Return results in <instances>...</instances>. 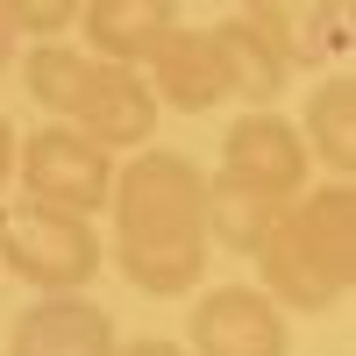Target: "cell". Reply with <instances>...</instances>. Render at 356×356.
<instances>
[{"instance_id": "8", "label": "cell", "mask_w": 356, "mask_h": 356, "mask_svg": "<svg viewBox=\"0 0 356 356\" xmlns=\"http://www.w3.org/2000/svg\"><path fill=\"white\" fill-rule=\"evenodd\" d=\"M8 356H114V321L86 292H43L15 314Z\"/></svg>"}, {"instance_id": "16", "label": "cell", "mask_w": 356, "mask_h": 356, "mask_svg": "<svg viewBox=\"0 0 356 356\" xmlns=\"http://www.w3.org/2000/svg\"><path fill=\"white\" fill-rule=\"evenodd\" d=\"M15 22V36H65L79 22V0H0Z\"/></svg>"}, {"instance_id": "7", "label": "cell", "mask_w": 356, "mask_h": 356, "mask_svg": "<svg viewBox=\"0 0 356 356\" xmlns=\"http://www.w3.org/2000/svg\"><path fill=\"white\" fill-rule=\"evenodd\" d=\"M221 164H228V171H243L250 186L278 193V200H292V193L314 178V157H307L300 122H285V114H271V107H250L243 122L221 136Z\"/></svg>"}, {"instance_id": "9", "label": "cell", "mask_w": 356, "mask_h": 356, "mask_svg": "<svg viewBox=\"0 0 356 356\" xmlns=\"http://www.w3.org/2000/svg\"><path fill=\"white\" fill-rule=\"evenodd\" d=\"M143 79H150L157 107H178V114H207V107H221V100H228L214 36H207V29H186V22H171V36L150 50Z\"/></svg>"}, {"instance_id": "18", "label": "cell", "mask_w": 356, "mask_h": 356, "mask_svg": "<svg viewBox=\"0 0 356 356\" xmlns=\"http://www.w3.org/2000/svg\"><path fill=\"white\" fill-rule=\"evenodd\" d=\"M15 178V129H8V114H0V186Z\"/></svg>"}, {"instance_id": "3", "label": "cell", "mask_w": 356, "mask_h": 356, "mask_svg": "<svg viewBox=\"0 0 356 356\" xmlns=\"http://www.w3.org/2000/svg\"><path fill=\"white\" fill-rule=\"evenodd\" d=\"M0 264L36 292H79L100 271L93 214H72V207H50V200L8 207L0 214Z\"/></svg>"}, {"instance_id": "11", "label": "cell", "mask_w": 356, "mask_h": 356, "mask_svg": "<svg viewBox=\"0 0 356 356\" xmlns=\"http://www.w3.org/2000/svg\"><path fill=\"white\" fill-rule=\"evenodd\" d=\"M171 0H86V57L107 65H150V50L171 36Z\"/></svg>"}, {"instance_id": "6", "label": "cell", "mask_w": 356, "mask_h": 356, "mask_svg": "<svg viewBox=\"0 0 356 356\" xmlns=\"http://www.w3.org/2000/svg\"><path fill=\"white\" fill-rule=\"evenodd\" d=\"M186 328L193 356H285V307L264 285H214Z\"/></svg>"}, {"instance_id": "5", "label": "cell", "mask_w": 356, "mask_h": 356, "mask_svg": "<svg viewBox=\"0 0 356 356\" xmlns=\"http://www.w3.org/2000/svg\"><path fill=\"white\" fill-rule=\"evenodd\" d=\"M157 114H164V107H157V93H150V79H143V65H107V57H86L65 122L86 129L93 143H107V150H143V143L157 136Z\"/></svg>"}, {"instance_id": "4", "label": "cell", "mask_w": 356, "mask_h": 356, "mask_svg": "<svg viewBox=\"0 0 356 356\" xmlns=\"http://www.w3.org/2000/svg\"><path fill=\"white\" fill-rule=\"evenodd\" d=\"M15 171L29 178V200L72 207V214H100L114 193V150L72 122H50L29 143H15Z\"/></svg>"}, {"instance_id": "12", "label": "cell", "mask_w": 356, "mask_h": 356, "mask_svg": "<svg viewBox=\"0 0 356 356\" xmlns=\"http://www.w3.org/2000/svg\"><path fill=\"white\" fill-rule=\"evenodd\" d=\"M207 36H214V57H221V86H228V100L264 107V100H278V93H285L292 65L278 57V43L264 36L257 22L228 15V22H214V29H207Z\"/></svg>"}, {"instance_id": "15", "label": "cell", "mask_w": 356, "mask_h": 356, "mask_svg": "<svg viewBox=\"0 0 356 356\" xmlns=\"http://www.w3.org/2000/svg\"><path fill=\"white\" fill-rule=\"evenodd\" d=\"M79 72H86V50H79V43H50V36H36V50H29V65H22L29 100L50 107V114H65L72 93H79Z\"/></svg>"}, {"instance_id": "14", "label": "cell", "mask_w": 356, "mask_h": 356, "mask_svg": "<svg viewBox=\"0 0 356 356\" xmlns=\"http://www.w3.org/2000/svg\"><path fill=\"white\" fill-rule=\"evenodd\" d=\"M300 136H307V157L321 171H335V178L356 171V79L349 72H335V79L314 86V100L300 114Z\"/></svg>"}, {"instance_id": "13", "label": "cell", "mask_w": 356, "mask_h": 356, "mask_svg": "<svg viewBox=\"0 0 356 356\" xmlns=\"http://www.w3.org/2000/svg\"><path fill=\"white\" fill-rule=\"evenodd\" d=\"M278 193H264V186H250L243 171H214L207 178V243H221L228 257H257V243L271 235V221H278Z\"/></svg>"}, {"instance_id": "10", "label": "cell", "mask_w": 356, "mask_h": 356, "mask_svg": "<svg viewBox=\"0 0 356 356\" xmlns=\"http://www.w3.org/2000/svg\"><path fill=\"white\" fill-rule=\"evenodd\" d=\"M243 22H257L278 43L285 65H328L349 50V8L342 0H243Z\"/></svg>"}, {"instance_id": "1", "label": "cell", "mask_w": 356, "mask_h": 356, "mask_svg": "<svg viewBox=\"0 0 356 356\" xmlns=\"http://www.w3.org/2000/svg\"><path fill=\"white\" fill-rule=\"evenodd\" d=\"M114 264L136 292L178 300L207 271V178L186 150H150L114 171Z\"/></svg>"}, {"instance_id": "17", "label": "cell", "mask_w": 356, "mask_h": 356, "mask_svg": "<svg viewBox=\"0 0 356 356\" xmlns=\"http://www.w3.org/2000/svg\"><path fill=\"white\" fill-rule=\"evenodd\" d=\"M114 356H193L186 342H164V335H143V342H114Z\"/></svg>"}, {"instance_id": "19", "label": "cell", "mask_w": 356, "mask_h": 356, "mask_svg": "<svg viewBox=\"0 0 356 356\" xmlns=\"http://www.w3.org/2000/svg\"><path fill=\"white\" fill-rule=\"evenodd\" d=\"M15 43H22V36H15V22H8V8H0V72L15 65Z\"/></svg>"}, {"instance_id": "2", "label": "cell", "mask_w": 356, "mask_h": 356, "mask_svg": "<svg viewBox=\"0 0 356 356\" xmlns=\"http://www.w3.org/2000/svg\"><path fill=\"white\" fill-rule=\"evenodd\" d=\"M257 271H264V292L292 314H328L349 278H356V193L349 178L321 193H292L278 207L271 235L257 243Z\"/></svg>"}]
</instances>
